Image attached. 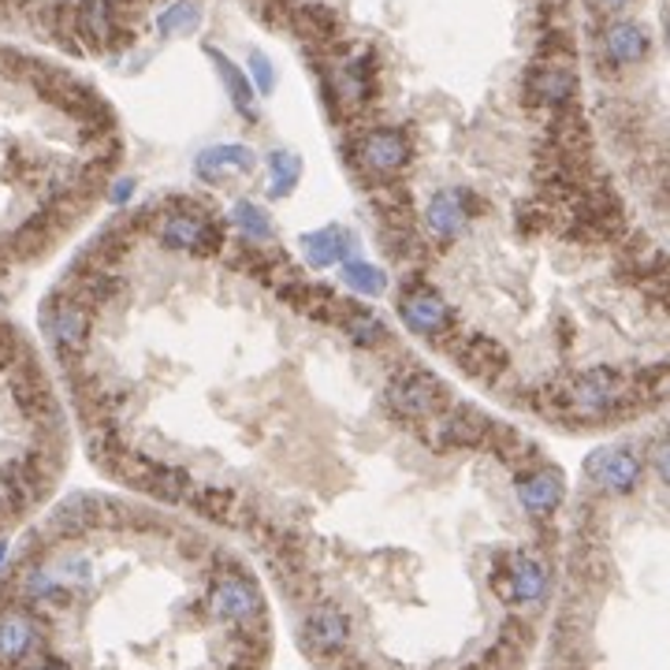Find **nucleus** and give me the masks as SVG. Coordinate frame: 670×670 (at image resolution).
<instances>
[{
    "label": "nucleus",
    "mask_w": 670,
    "mask_h": 670,
    "mask_svg": "<svg viewBox=\"0 0 670 670\" xmlns=\"http://www.w3.org/2000/svg\"><path fill=\"white\" fill-rule=\"evenodd\" d=\"M205 57H210L216 63V71H220V79H224V86H228V97H231L235 112L247 116L250 123H258V108H253V86H250L247 71H242L239 63H231L220 49H216V45H205Z\"/></svg>",
    "instance_id": "nucleus-20"
},
{
    "label": "nucleus",
    "mask_w": 670,
    "mask_h": 670,
    "mask_svg": "<svg viewBox=\"0 0 670 670\" xmlns=\"http://www.w3.org/2000/svg\"><path fill=\"white\" fill-rule=\"evenodd\" d=\"M187 506H190L194 514H202V518H210V522L235 525V522H239L242 492H235V488H228V484H205V481H198L194 492H190Z\"/></svg>",
    "instance_id": "nucleus-19"
},
{
    "label": "nucleus",
    "mask_w": 670,
    "mask_h": 670,
    "mask_svg": "<svg viewBox=\"0 0 670 670\" xmlns=\"http://www.w3.org/2000/svg\"><path fill=\"white\" fill-rule=\"evenodd\" d=\"M506 574L514 603H540L548 596V566L533 551H506Z\"/></svg>",
    "instance_id": "nucleus-15"
},
{
    "label": "nucleus",
    "mask_w": 670,
    "mask_h": 670,
    "mask_svg": "<svg viewBox=\"0 0 670 670\" xmlns=\"http://www.w3.org/2000/svg\"><path fill=\"white\" fill-rule=\"evenodd\" d=\"M339 279L350 287V291L366 295V298H376L387 291V276L380 273L376 265H369V261H347V265L339 268Z\"/></svg>",
    "instance_id": "nucleus-23"
},
{
    "label": "nucleus",
    "mask_w": 670,
    "mask_h": 670,
    "mask_svg": "<svg viewBox=\"0 0 670 670\" xmlns=\"http://www.w3.org/2000/svg\"><path fill=\"white\" fill-rule=\"evenodd\" d=\"M603 57H608L611 68H633L648 57L651 41L645 34V26L633 23V20H614L603 26Z\"/></svg>",
    "instance_id": "nucleus-14"
},
{
    "label": "nucleus",
    "mask_w": 670,
    "mask_h": 670,
    "mask_svg": "<svg viewBox=\"0 0 670 670\" xmlns=\"http://www.w3.org/2000/svg\"><path fill=\"white\" fill-rule=\"evenodd\" d=\"M514 484H518V500L533 518H551L566 500L563 474H559L555 466H537V469H529V474H518Z\"/></svg>",
    "instance_id": "nucleus-12"
},
{
    "label": "nucleus",
    "mask_w": 670,
    "mask_h": 670,
    "mask_svg": "<svg viewBox=\"0 0 670 670\" xmlns=\"http://www.w3.org/2000/svg\"><path fill=\"white\" fill-rule=\"evenodd\" d=\"M585 477L608 495H630L645 477V462L630 447H603L585 458Z\"/></svg>",
    "instance_id": "nucleus-9"
},
{
    "label": "nucleus",
    "mask_w": 670,
    "mask_h": 670,
    "mask_svg": "<svg viewBox=\"0 0 670 670\" xmlns=\"http://www.w3.org/2000/svg\"><path fill=\"white\" fill-rule=\"evenodd\" d=\"M250 75H253V83H258L261 94H273L276 75H273V63H268L265 52H250Z\"/></svg>",
    "instance_id": "nucleus-26"
},
{
    "label": "nucleus",
    "mask_w": 670,
    "mask_h": 670,
    "mask_svg": "<svg viewBox=\"0 0 670 670\" xmlns=\"http://www.w3.org/2000/svg\"><path fill=\"white\" fill-rule=\"evenodd\" d=\"M384 414L403 429H418V424L436 421L443 410L451 406V395L443 387V380L436 373L421 366H398L392 380L384 384Z\"/></svg>",
    "instance_id": "nucleus-3"
},
{
    "label": "nucleus",
    "mask_w": 670,
    "mask_h": 670,
    "mask_svg": "<svg viewBox=\"0 0 670 670\" xmlns=\"http://www.w3.org/2000/svg\"><path fill=\"white\" fill-rule=\"evenodd\" d=\"M120 157L116 116L89 120L49 97L0 127V279L49 258L112 194Z\"/></svg>",
    "instance_id": "nucleus-1"
},
{
    "label": "nucleus",
    "mask_w": 670,
    "mask_h": 670,
    "mask_svg": "<svg viewBox=\"0 0 670 670\" xmlns=\"http://www.w3.org/2000/svg\"><path fill=\"white\" fill-rule=\"evenodd\" d=\"M630 0H588V8H596V12H619V8H626Z\"/></svg>",
    "instance_id": "nucleus-29"
},
{
    "label": "nucleus",
    "mask_w": 670,
    "mask_h": 670,
    "mask_svg": "<svg viewBox=\"0 0 670 670\" xmlns=\"http://www.w3.org/2000/svg\"><path fill=\"white\" fill-rule=\"evenodd\" d=\"M302 645L321 659H335L350 645V619L335 603H313L302 626Z\"/></svg>",
    "instance_id": "nucleus-11"
},
{
    "label": "nucleus",
    "mask_w": 670,
    "mask_h": 670,
    "mask_svg": "<svg viewBox=\"0 0 670 670\" xmlns=\"http://www.w3.org/2000/svg\"><path fill=\"white\" fill-rule=\"evenodd\" d=\"M577 97V71L570 63H548V60H533L529 71L522 79V105L525 108H540L548 105L555 108L574 105Z\"/></svg>",
    "instance_id": "nucleus-8"
},
{
    "label": "nucleus",
    "mask_w": 670,
    "mask_h": 670,
    "mask_svg": "<svg viewBox=\"0 0 670 670\" xmlns=\"http://www.w3.org/2000/svg\"><path fill=\"white\" fill-rule=\"evenodd\" d=\"M205 614L220 626L265 633V600H261L258 585L250 582L242 570H228V574H210L205 582Z\"/></svg>",
    "instance_id": "nucleus-5"
},
{
    "label": "nucleus",
    "mask_w": 670,
    "mask_h": 670,
    "mask_svg": "<svg viewBox=\"0 0 670 670\" xmlns=\"http://www.w3.org/2000/svg\"><path fill=\"white\" fill-rule=\"evenodd\" d=\"M358 239L350 235L347 228L339 224H328L321 231H310L302 239V250H306V265L310 268H332V265H347V258L355 253Z\"/></svg>",
    "instance_id": "nucleus-16"
},
{
    "label": "nucleus",
    "mask_w": 670,
    "mask_h": 670,
    "mask_svg": "<svg viewBox=\"0 0 670 670\" xmlns=\"http://www.w3.org/2000/svg\"><path fill=\"white\" fill-rule=\"evenodd\" d=\"M651 469H656L659 481L670 484V436L659 440L656 447H651Z\"/></svg>",
    "instance_id": "nucleus-27"
},
{
    "label": "nucleus",
    "mask_w": 670,
    "mask_h": 670,
    "mask_svg": "<svg viewBox=\"0 0 670 670\" xmlns=\"http://www.w3.org/2000/svg\"><path fill=\"white\" fill-rule=\"evenodd\" d=\"M339 328L347 332L350 339L358 343V347H366V350H380V347H387V343H392V328H387V324L380 321L373 310H366V306H355V310L343 316Z\"/></svg>",
    "instance_id": "nucleus-21"
},
{
    "label": "nucleus",
    "mask_w": 670,
    "mask_h": 670,
    "mask_svg": "<svg viewBox=\"0 0 670 670\" xmlns=\"http://www.w3.org/2000/svg\"><path fill=\"white\" fill-rule=\"evenodd\" d=\"M68 469V418L38 350L0 313V537L57 492Z\"/></svg>",
    "instance_id": "nucleus-2"
},
{
    "label": "nucleus",
    "mask_w": 670,
    "mask_h": 670,
    "mask_svg": "<svg viewBox=\"0 0 670 670\" xmlns=\"http://www.w3.org/2000/svg\"><path fill=\"white\" fill-rule=\"evenodd\" d=\"M466 228H469V213L462 210L458 187L436 190V194L429 198V205H424V231H429V239L455 242Z\"/></svg>",
    "instance_id": "nucleus-13"
},
{
    "label": "nucleus",
    "mask_w": 670,
    "mask_h": 670,
    "mask_svg": "<svg viewBox=\"0 0 670 670\" xmlns=\"http://www.w3.org/2000/svg\"><path fill=\"white\" fill-rule=\"evenodd\" d=\"M343 160L350 171H358L366 183L373 179H395L414 160V142L398 127H369V131L343 134Z\"/></svg>",
    "instance_id": "nucleus-4"
},
{
    "label": "nucleus",
    "mask_w": 670,
    "mask_h": 670,
    "mask_svg": "<svg viewBox=\"0 0 670 670\" xmlns=\"http://www.w3.org/2000/svg\"><path fill=\"white\" fill-rule=\"evenodd\" d=\"M253 168H258V157L247 146H213L198 153L194 160L198 179H205V183H224L228 176H242V171H253Z\"/></svg>",
    "instance_id": "nucleus-18"
},
{
    "label": "nucleus",
    "mask_w": 670,
    "mask_h": 670,
    "mask_svg": "<svg viewBox=\"0 0 670 670\" xmlns=\"http://www.w3.org/2000/svg\"><path fill=\"white\" fill-rule=\"evenodd\" d=\"M231 224L239 228V235L247 242H276V231L268 224V216L258 210L253 202H235L231 210Z\"/></svg>",
    "instance_id": "nucleus-24"
},
{
    "label": "nucleus",
    "mask_w": 670,
    "mask_h": 670,
    "mask_svg": "<svg viewBox=\"0 0 670 670\" xmlns=\"http://www.w3.org/2000/svg\"><path fill=\"white\" fill-rule=\"evenodd\" d=\"M291 31L302 38L306 45H313V49H335L339 45V15L332 12V8L324 4H298L295 15H291Z\"/></svg>",
    "instance_id": "nucleus-17"
},
{
    "label": "nucleus",
    "mask_w": 670,
    "mask_h": 670,
    "mask_svg": "<svg viewBox=\"0 0 670 670\" xmlns=\"http://www.w3.org/2000/svg\"><path fill=\"white\" fill-rule=\"evenodd\" d=\"M398 316H403L406 328L429 343H436L451 328H458L447 298H443L421 273H414V268H406V276L398 279Z\"/></svg>",
    "instance_id": "nucleus-6"
},
{
    "label": "nucleus",
    "mask_w": 670,
    "mask_h": 670,
    "mask_svg": "<svg viewBox=\"0 0 670 670\" xmlns=\"http://www.w3.org/2000/svg\"><path fill=\"white\" fill-rule=\"evenodd\" d=\"M492 424L495 421L484 418L477 406L451 403L436 421H429L424 429H418V440L429 451H436V455H443V451H474V447H484L488 443Z\"/></svg>",
    "instance_id": "nucleus-7"
},
{
    "label": "nucleus",
    "mask_w": 670,
    "mask_h": 670,
    "mask_svg": "<svg viewBox=\"0 0 670 670\" xmlns=\"http://www.w3.org/2000/svg\"><path fill=\"white\" fill-rule=\"evenodd\" d=\"M302 179V160L291 149H273L268 153V194L287 198Z\"/></svg>",
    "instance_id": "nucleus-22"
},
{
    "label": "nucleus",
    "mask_w": 670,
    "mask_h": 670,
    "mask_svg": "<svg viewBox=\"0 0 670 670\" xmlns=\"http://www.w3.org/2000/svg\"><path fill=\"white\" fill-rule=\"evenodd\" d=\"M198 26H202V8H198L194 0H179V4H171L157 15V34H165V38L194 34Z\"/></svg>",
    "instance_id": "nucleus-25"
},
{
    "label": "nucleus",
    "mask_w": 670,
    "mask_h": 670,
    "mask_svg": "<svg viewBox=\"0 0 670 670\" xmlns=\"http://www.w3.org/2000/svg\"><path fill=\"white\" fill-rule=\"evenodd\" d=\"M15 670H68L60 663V659H52V656H34V659H26L23 667H15Z\"/></svg>",
    "instance_id": "nucleus-28"
},
{
    "label": "nucleus",
    "mask_w": 670,
    "mask_h": 670,
    "mask_svg": "<svg viewBox=\"0 0 670 670\" xmlns=\"http://www.w3.org/2000/svg\"><path fill=\"white\" fill-rule=\"evenodd\" d=\"M663 34H667V49H670V15H667V31Z\"/></svg>",
    "instance_id": "nucleus-30"
},
{
    "label": "nucleus",
    "mask_w": 670,
    "mask_h": 670,
    "mask_svg": "<svg viewBox=\"0 0 670 670\" xmlns=\"http://www.w3.org/2000/svg\"><path fill=\"white\" fill-rule=\"evenodd\" d=\"M451 358L462 366V373L481 380L488 387H500L503 376L511 373V350L500 339H492V335L466 332V339L458 343V350Z\"/></svg>",
    "instance_id": "nucleus-10"
}]
</instances>
